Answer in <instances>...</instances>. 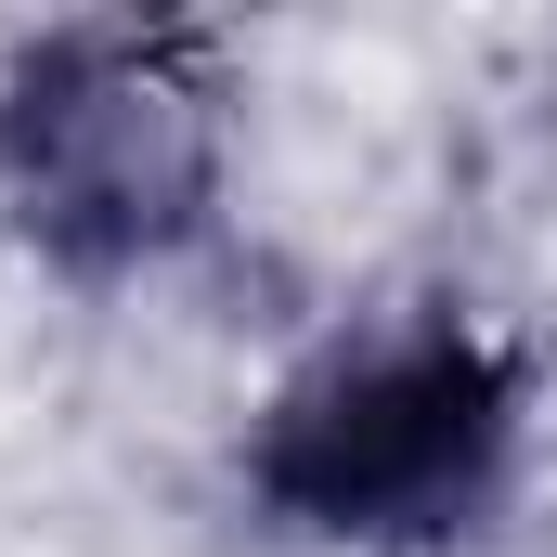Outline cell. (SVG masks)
Masks as SVG:
<instances>
[{"label": "cell", "instance_id": "2", "mask_svg": "<svg viewBox=\"0 0 557 557\" xmlns=\"http://www.w3.org/2000/svg\"><path fill=\"white\" fill-rule=\"evenodd\" d=\"M0 221L65 285L169 273L221 221V52L143 13L26 26L0 52Z\"/></svg>", "mask_w": 557, "mask_h": 557}, {"label": "cell", "instance_id": "1", "mask_svg": "<svg viewBox=\"0 0 557 557\" xmlns=\"http://www.w3.org/2000/svg\"><path fill=\"white\" fill-rule=\"evenodd\" d=\"M519 454H532L519 350L454 298H403L337 324L311 363H285L234 467H247V506L298 545L441 557L506 519Z\"/></svg>", "mask_w": 557, "mask_h": 557}]
</instances>
